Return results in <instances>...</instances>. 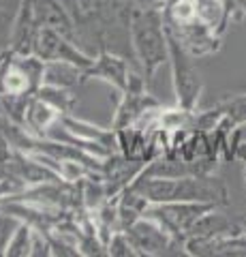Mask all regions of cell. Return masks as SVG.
<instances>
[{"label": "cell", "instance_id": "cell-1", "mask_svg": "<svg viewBox=\"0 0 246 257\" xmlns=\"http://www.w3.org/2000/svg\"><path fill=\"white\" fill-rule=\"evenodd\" d=\"M131 47L139 71L152 86L158 69L169 62V41L165 28V11L154 5L131 0Z\"/></svg>", "mask_w": 246, "mask_h": 257}, {"label": "cell", "instance_id": "cell-17", "mask_svg": "<svg viewBox=\"0 0 246 257\" xmlns=\"http://www.w3.org/2000/svg\"><path fill=\"white\" fill-rule=\"evenodd\" d=\"M246 20V0H223V24H220V35H225L231 24Z\"/></svg>", "mask_w": 246, "mask_h": 257}, {"label": "cell", "instance_id": "cell-11", "mask_svg": "<svg viewBox=\"0 0 246 257\" xmlns=\"http://www.w3.org/2000/svg\"><path fill=\"white\" fill-rule=\"evenodd\" d=\"M62 124H65L75 138L84 140V142H92V144H99L107 152H118V138H116V131L114 128H103L99 124H92L88 120H82V118H75L73 114H65L60 116Z\"/></svg>", "mask_w": 246, "mask_h": 257}, {"label": "cell", "instance_id": "cell-9", "mask_svg": "<svg viewBox=\"0 0 246 257\" xmlns=\"http://www.w3.org/2000/svg\"><path fill=\"white\" fill-rule=\"evenodd\" d=\"M229 120L233 126L246 124V92L227 94L220 101H216L212 107L203 109L201 114H195L193 128L199 131H212L216 128L220 120Z\"/></svg>", "mask_w": 246, "mask_h": 257}, {"label": "cell", "instance_id": "cell-10", "mask_svg": "<svg viewBox=\"0 0 246 257\" xmlns=\"http://www.w3.org/2000/svg\"><path fill=\"white\" fill-rule=\"evenodd\" d=\"M216 208H212V210L201 214L199 219H197V223L190 227L188 236H195V238H227V236L244 234L246 231L244 221L231 219L229 214L218 212Z\"/></svg>", "mask_w": 246, "mask_h": 257}, {"label": "cell", "instance_id": "cell-7", "mask_svg": "<svg viewBox=\"0 0 246 257\" xmlns=\"http://www.w3.org/2000/svg\"><path fill=\"white\" fill-rule=\"evenodd\" d=\"M33 54L39 56L43 62L50 60H67L79 64V67H90L94 56L86 54L73 39H69L67 35L54 30V28H39L35 43H33Z\"/></svg>", "mask_w": 246, "mask_h": 257}, {"label": "cell", "instance_id": "cell-3", "mask_svg": "<svg viewBox=\"0 0 246 257\" xmlns=\"http://www.w3.org/2000/svg\"><path fill=\"white\" fill-rule=\"evenodd\" d=\"M169 41V64H171V84L176 94V105L182 109L195 111L203 92V79L195 67V58L180 45L176 37L167 32Z\"/></svg>", "mask_w": 246, "mask_h": 257}, {"label": "cell", "instance_id": "cell-6", "mask_svg": "<svg viewBox=\"0 0 246 257\" xmlns=\"http://www.w3.org/2000/svg\"><path fill=\"white\" fill-rule=\"evenodd\" d=\"M165 28L171 37H176L180 45L193 56V58H205L214 56L223 47V35H218L210 24L199 20V15L186 22H169L165 20Z\"/></svg>", "mask_w": 246, "mask_h": 257}, {"label": "cell", "instance_id": "cell-15", "mask_svg": "<svg viewBox=\"0 0 246 257\" xmlns=\"http://www.w3.org/2000/svg\"><path fill=\"white\" fill-rule=\"evenodd\" d=\"M33 227L22 221L20 227L15 229V234L11 236L9 244H7V253L9 257H30V253H33Z\"/></svg>", "mask_w": 246, "mask_h": 257}, {"label": "cell", "instance_id": "cell-4", "mask_svg": "<svg viewBox=\"0 0 246 257\" xmlns=\"http://www.w3.org/2000/svg\"><path fill=\"white\" fill-rule=\"evenodd\" d=\"M129 240L133 242L135 251L141 257H161V255H186L184 242L178 240L173 234H169L161 223H156L154 219L141 216L133 225H129L126 229H122Z\"/></svg>", "mask_w": 246, "mask_h": 257}, {"label": "cell", "instance_id": "cell-2", "mask_svg": "<svg viewBox=\"0 0 246 257\" xmlns=\"http://www.w3.org/2000/svg\"><path fill=\"white\" fill-rule=\"evenodd\" d=\"M131 187L141 193L148 202H199L227 206L229 193L225 182L214 178L212 174L205 176H180V178H135Z\"/></svg>", "mask_w": 246, "mask_h": 257}, {"label": "cell", "instance_id": "cell-18", "mask_svg": "<svg viewBox=\"0 0 246 257\" xmlns=\"http://www.w3.org/2000/svg\"><path fill=\"white\" fill-rule=\"evenodd\" d=\"M107 255H114V257H137L139 253L135 251L133 242L129 240V236L124 234L122 229H118L112 234L107 242Z\"/></svg>", "mask_w": 246, "mask_h": 257}, {"label": "cell", "instance_id": "cell-13", "mask_svg": "<svg viewBox=\"0 0 246 257\" xmlns=\"http://www.w3.org/2000/svg\"><path fill=\"white\" fill-rule=\"evenodd\" d=\"M84 84V67L67 60H50L43 69V86L75 88Z\"/></svg>", "mask_w": 246, "mask_h": 257}, {"label": "cell", "instance_id": "cell-5", "mask_svg": "<svg viewBox=\"0 0 246 257\" xmlns=\"http://www.w3.org/2000/svg\"><path fill=\"white\" fill-rule=\"evenodd\" d=\"M212 208H216L214 204H199V202H161L152 204L150 202L144 210V216L154 219L156 223H161L165 229L173 234L178 240L186 242L190 227L197 223L201 214H205Z\"/></svg>", "mask_w": 246, "mask_h": 257}, {"label": "cell", "instance_id": "cell-14", "mask_svg": "<svg viewBox=\"0 0 246 257\" xmlns=\"http://www.w3.org/2000/svg\"><path fill=\"white\" fill-rule=\"evenodd\" d=\"M37 96H41L50 105H54L62 116L73 114L77 105V96L73 94V88H56V86H41L37 90Z\"/></svg>", "mask_w": 246, "mask_h": 257}, {"label": "cell", "instance_id": "cell-8", "mask_svg": "<svg viewBox=\"0 0 246 257\" xmlns=\"http://www.w3.org/2000/svg\"><path fill=\"white\" fill-rule=\"evenodd\" d=\"M131 73H133V69L129 67L126 56L118 52H109V50H101L94 56L90 67L84 69V82H88V79H101V82L114 86L118 94H120L129 88Z\"/></svg>", "mask_w": 246, "mask_h": 257}, {"label": "cell", "instance_id": "cell-16", "mask_svg": "<svg viewBox=\"0 0 246 257\" xmlns=\"http://www.w3.org/2000/svg\"><path fill=\"white\" fill-rule=\"evenodd\" d=\"M197 15L205 24H210L220 35V24H223V0H195Z\"/></svg>", "mask_w": 246, "mask_h": 257}, {"label": "cell", "instance_id": "cell-12", "mask_svg": "<svg viewBox=\"0 0 246 257\" xmlns=\"http://www.w3.org/2000/svg\"><path fill=\"white\" fill-rule=\"evenodd\" d=\"M62 114L60 111L50 105L47 101H43L41 96H33L26 107V116H24V126L28 128L30 133H35L37 138H45L47 131H50V126L56 122Z\"/></svg>", "mask_w": 246, "mask_h": 257}]
</instances>
